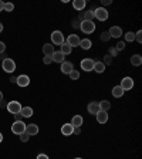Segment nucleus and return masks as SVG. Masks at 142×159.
Masks as SVG:
<instances>
[{
	"mask_svg": "<svg viewBox=\"0 0 142 159\" xmlns=\"http://www.w3.org/2000/svg\"><path fill=\"white\" fill-rule=\"evenodd\" d=\"M51 41H53V46H61V44L66 41V39H64V34L60 31V30H56V31H53L51 33Z\"/></svg>",
	"mask_w": 142,
	"mask_h": 159,
	"instance_id": "f257e3e1",
	"label": "nucleus"
},
{
	"mask_svg": "<svg viewBox=\"0 0 142 159\" xmlns=\"http://www.w3.org/2000/svg\"><path fill=\"white\" fill-rule=\"evenodd\" d=\"M80 29H81V31H83V33L91 34L94 30H95V23H93V21H87V20H83V21H81Z\"/></svg>",
	"mask_w": 142,
	"mask_h": 159,
	"instance_id": "f03ea898",
	"label": "nucleus"
},
{
	"mask_svg": "<svg viewBox=\"0 0 142 159\" xmlns=\"http://www.w3.org/2000/svg\"><path fill=\"white\" fill-rule=\"evenodd\" d=\"M11 132L16 134V135L26 132V124L23 121H14V124L11 125Z\"/></svg>",
	"mask_w": 142,
	"mask_h": 159,
	"instance_id": "7ed1b4c3",
	"label": "nucleus"
},
{
	"mask_svg": "<svg viewBox=\"0 0 142 159\" xmlns=\"http://www.w3.org/2000/svg\"><path fill=\"white\" fill-rule=\"evenodd\" d=\"M2 67L6 73H14V70H16V63H14L11 58H4L3 63H2Z\"/></svg>",
	"mask_w": 142,
	"mask_h": 159,
	"instance_id": "20e7f679",
	"label": "nucleus"
},
{
	"mask_svg": "<svg viewBox=\"0 0 142 159\" xmlns=\"http://www.w3.org/2000/svg\"><path fill=\"white\" fill-rule=\"evenodd\" d=\"M94 16L95 19H98L99 21H105L108 19V11H107L105 7H98V9L94 10Z\"/></svg>",
	"mask_w": 142,
	"mask_h": 159,
	"instance_id": "39448f33",
	"label": "nucleus"
},
{
	"mask_svg": "<svg viewBox=\"0 0 142 159\" xmlns=\"http://www.w3.org/2000/svg\"><path fill=\"white\" fill-rule=\"evenodd\" d=\"M7 111H9L10 114H20V111H21V105H20L19 101H10L9 104H7Z\"/></svg>",
	"mask_w": 142,
	"mask_h": 159,
	"instance_id": "423d86ee",
	"label": "nucleus"
},
{
	"mask_svg": "<svg viewBox=\"0 0 142 159\" xmlns=\"http://www.w3.org/2000/svg\"><path fill=\"white\" fill-rule=\"evenodd\" d=\"M121 88L124 89V91H128V89H132L134 88V80L131 78V77H125V78H122V81H121Z\"/></svg>",
	"mask_w": 142,
	"mask_h": 159,
	"instance_id": "0eeeda50",
	"label": "nucleus"
},
{
	"mask_svg": "<svg viewBox=\"0 0 142 159\" xmlns=\"http://www.w3.org/2000/svg\"><path fill=\"white\" fill-rule=\"evenodd\" d=\"M80 41H81V39H80L77 34H70V36L67 37V41H66V43L68 44L71 48H73V47L80 46Z\"/></svg>",
	"mask_w": 142,
	"mask_h": 159,
	"instance_id": "6e6552de",
	"label": "nucleus"
},
{
	"mask_svg": "<svg viewBox=\"0 0 142 159\" xmlns=\"http://www.w3.org/2000/svg\"><path fill=\"white\" fill-rule=\"evenodd\" d=\"M94 60L91 58H84L83 61H81V68L84 70V71H93L94 70Z\"/></svg>",
	"mask_w": 142,
	"mask_h": 159,
	"instance_id": "1a4fd4ad",
	"label": "nucleus"
},
{
	"mask_svg": "<svg viewBox=\"0 0 142 159\" xmlns=\"http://www.w3.org/2000/svg\"><path fill=\"white\" fill-rule=\"evenodd\" d=\"M108 33H109V36L114 37V39H119V37L122 36V29L119 26H112L108 30Z\"/></svg>",
	"mask_w": 142,
	"mask_h": 159,
	"instance_id": "9d476101",
	"label": "nucleus"
},
{
	"mask_svg": "<svg viewBox=\"0 0 142 159\" xmlns=\"http://www.w3.org/2000/svg\"><path fill=\"white\" fill-rule=\"evenodd\" d=\"M74 70V66L71 61H63L61 63V73L63 74H70Z\"/></svg>",
	"mask_w": 142,
	"mask_h": 159,
	"instance_id": "9b49d317",
	"label": "nucleus"
},
{
	"mask_svg": "<svg viewBox=\"0 0 142 159\" xmlns=\"http://www.w3.org/2000/svg\"><path fill=\"white\" fill-rule=\"evenodd\" d=\"M16 84H17L19 87H27V85L30 84V78H29V75H26V74H23V75H19V77H17Z\"/></svg>",
	"mask_w": 142,
	"mask_h": 159,
	"instance_id": "f8f14e48",
	"label": "nucleus"
},
{
	"mask_svg": "<svg viewBox=\"0 0 142 159\" xmlns=\"http://www.w3.org/2000/svg\"><path fill=\"white\" fill-rule=\"evenodd\" d=\"M87 109H88V114H93V115H97V114L99 112V104L97 102V101H93V102H89V104H88Z\"/></svg>",
	"mask_w": 142,
	"mask_h": 159,
	"instance_id": "ddd939ff",
	"label": "nucleus"
},
{
	"mask_svg": "<svg viewBox=\"0 0 142 159\" xmlns=\"http://www.w3.org/2000/svg\"><path fill=\"white\" fill-rule=\"evenodd\" d=\"M74 132V126L71 125V124H64L63 126H61V134L66 136H70V135H73Z\"/></svg>",
	"mask_w": 142,
	"mask_h": 159,
	"instance_id": "4468645a",
	"label": "nucleus"
},
{
	"mask_svg": "<svg viewBox=\"0 0 142 159\" xmlns=\"http://www.w3.org/2000/svg\"><path fill=\"white\" fill-rule=\"evenodd\" d=\"M26 132L29 134L30 136L37 135V134H39V126H37L36 124H29V125H26Z\"/></svg>",
	"mask_w": 142,
	"mask_h": 159,
	"instance_id": "2eb2a0df",
	"label": "nucleus"
},
{
	"mask_svg": "<svg viewBox=\"0 0 142 159\" xmlns=\"http://www.w3.org/2000/svg\"><path fill=\"white\" fill-rule=\"evenodd\" d=\"M51 58H53L54 63H63V61H66V56H64L61 51H54V54L51 56Z\"/></svg>",
	"mask_w": 142,
	"mask_h": 159,
	"instance_id": "dca6fc26",
	"label": "nucleus"
},
{
	"mask_svg": "<svg viewBox=\"0 0 142 159\" xmlns=\"http://www.w3.org/2000/svg\"><path fill=\"white\" fill-rule=\"evenodd\" d=\"M83 122H84V119L81 115H76V116H73V119H71V125H73L74 128H81Z\"/></svg>",
	"mask_w": 142,
	"mask_h": 159,
	"instance_id": "f3484780",
	"label": "nucleus"
},
{
	"mask_svg": "<svg viewBox=\"0 0 142 159\" xmlns=\"http://www.w3.org/2000/svg\"><path fill=\"white\" fill-rule=\"evenodd\" d=\"M54 46L51 43H47V44H44L43 46V53H44V56H53L54 54Z\"/></svg>",
	"mask_w": 142,
	"mask_h": 159,
	"instance_id": "a211bd4d",
	"label": "nucleus"
},
{
	"mask_svg": "<svg viewBox=\"0 0 142 159\" xmlns=\"http://www.w3.org/2000/svg\"><path fill=\"white\" fill-rule=\"evenodd\" d=\"M87 6L85 0H74L73 2V7L77 10V11H80V10H84Z\"/></svg>",
	"mask_w": 142,
	"mask_h": 159,
	"instance_id": "6ab92c4d",
	"label": "nucleus"
},
{
	"mask_svg": "<svg viewBox=\"0 0 142 159\" xmlns=\"http://www.w3.org/2000/svg\"><path fill=\"white\" fill-rule=\"evenodd\" d=\"M97 121H98V124H105L107 121H108V114L105 112V111H99L98 114H97Z\"/></svg>",
	"mask_w": 142,
	"mask_h": 159,
	"instance_id": "aec40b11",
	"label": "nucleus"
},
{
	"mask_svg": "<svg viewBox=\"0 0 142 159\" xmlns=\"http://www.w3.org/2000/svg\"><path fill=\"white\" fill-rule=\"evenodd\" d=\"M20 114H21L23 118H30V116L33 115V108H31V107H21Z\"/></svg>",
	"mask_w": 142,
	"mask_h": 159,
	"instance_id": "412c9836",
	"label": "nucleus"
},
{
	"mask_svg": "<svg viewBox=\"0 0 142 159\" xmlns=\"http://www.w3.org/2000/svg\"><path fill=\"white\" fill-rule=\"evenodd\" d=\"M94 71H97L98 74L104 73V71H105V64H104L103 61H95V63H94Z\"/></svg>",
	"mask_w": 142,
	"mask_h": 159,
	"instance_id": "4be33fe9",
	"label": "nucleus"
},
{
	"mask_svg": "<svg viewBox=\"0 0 142 159\" xmlns=\"http://www.w3.org/2000/svg\"><path fill=\"white\" fill-rule=\"evenodd\" d=\"M60 51H61V53L64 54V56H68V54H71V51H73V48H71V47L68 46V44L66 43V41H64L63 44H61V46H60Z\"/></svg>",
	"mask_w": 142,
	"mask_h": 159,
	"instance_id": "5701e85b",
	"label": "nucleus"
},
{
	"mask_svg": "<svg viewBox=\"0 0 142 159\" xmlns=\"http://www.w3.org/2000/svg\"><path fill=\"white\" fill-rule=\"evenodd\" d=\"M131 64H132V66H135V67L141 66V64H142V57L139 56V54H134V56L131 57Z\"/></svg>",
	"mask_w": 142,
	"mask_h": 159,
	"instance_id": "b1692460",
	"label": "nucleus"
},
{
	"mask_svg": "<svg viewBox=\"0 0 142 159\" xmlns=\"http://www.w3.org/2000/svg\"><path fill=\"white\" fill-rule=\"evenodd\" d=\"M91 46H93V43H91V40L89 39H83L81 41H80V47L84 48V50H89Z\"/></svg>",
	"mask_w": 142,
	"mask_h": 159,
	"instance_id": "393cba45",
	"label": "nucleus"
},
{
	"mask_svg": "<svg viewBox=\"0 0 142 159\" xmlns=\"http://www.w3.org/2000/svg\"><path fill=\"white\" fill-rule=\"evenodd\" d=\"M124 93H125V91H124L119 85H117V87H114L112 88V95L115 97V98H121V97L124 95Z\"/></svg>",
	"mask_w": 142,
	"mask_h": 159,
	"instance_id": "a878e982",
	"label": "nucleus"
},
{
	"mask_svg": "<svg viewBox=\"0 0 142 159\" xmlns=\"http://www.w3.org/2000/svg\"><path fill=\"white\" fill-rule=\"evenodd\" d=\"M99 104V111H108L109 108H111V102L109 101H107V99H104V101H101V102H98Z\"/></svg>",
	"mask_w": 142,
	"mask_h": 159,
	"instance_id": "bb28decb",
	"label": "nucleus"
},
{
	"mask_svg": "<svg viewBox=\"0 0 142 159\" xmlns=\"http://www.w3.org/2000/svg\"><path fill=\"white\" fill-rule=\"evenodd\" d=\"M95 19V16H94V10H88V11H85L83 16V20H87V21H93V20Z\"/></svg>",
	"mask_w": 142,
	"mask_h": 159,
	"instance_id": "cd10ccee",
	"label": "nucleus"
},
{
	"mask_svg": "<svg viewBox=\"0 0 142 159\" xmlns=\"http://www.w3.org/2000/svg\"><path fill=\"white\" fill-rule=\"evenodd\" d=\"M134 40H135V34H134L132 31H128V33H125V41L131 43V41H134Z\"/></svg>",
	"mask_w": 142,
	"mask_h": 159,
	"instance_id": "c85d7f7f",
	"label": "nucleus"
},
{
	"mask_svg": "<svg viewBox=\"0 0 142 159\" xmlns=\"http://www.w3.org/2000/svg\"><path fill=\"white\" fill-rule=\"evenodd\" d=\"M68 75H70V78H71V80H78L80 78V73L77 71V70H73V71H71Z\"/></svg>",
	"mask_w": 142,
	"mask_h": 159,
	"instance_id": "c756f323",
	"label": "nucleus"
},
{
	"mask_svg": "<svg viewBox=\"0 0 142 159\" xmlns=\"http://www.w3.org/2000/svg\"><path fill=\"white\" fill-rule=\"evenodd\" d=\"M20 141H21V142H27V141H29L30 139V135L27 132H23V134H20Z\"/></svg>",
	"mask_w": 142,
	"mask_h": 159,
	"instance_id": "7c9ffc66",
	"label": "nucleus"
},
{
	"mask_svg": "<svg viewBox=\"0 0 142 159\" xmlns=\"http://www.w3.org/2000/svg\"><path fill=\"white\" fill-rule=\"evenodd\" d=\"M3 10H6V11H13V10H14V4L13 3H4Z\"/></svg>",
	"mask_w": 142,
	"mask_h": 159,
	"instance_id": "2f4dec72",
	"label": "nucleus"
},
{
	"mask_svg": "<svg viewBox=\"0 0 142 159\" xmlns=\"http://www.w3.org/2000/svg\"><path fill=\"white\" fill-rule=\"evenodd\" d=\"M109 39H111V36H109L108 31H103V33H101V40H103V41H108Z\"/></svg>",
	"mask_w": 142,
	"mask_h": 159,
	"instance_id": "473e14b6",
	"label": "nucleus"
},
{
	"mask_svg": "<svg viewBox=\"0 0 142 159\" xmlns=\"http://www.w3.org/2000/svg\"><path fill=\"white\" fill-rule=\"evenodd\" d=\"M43 63L46 64V66H48V64L53 63V58H51V56H44L43 57Z\"/></svg>",
	"mask_w": 142,
	"mask_h": 159,
	"instance_id": "72a5a7b5",
	"label": "nucleus"
},
{
	"mask_svg": "<svg viewBox=\"0 0 142 159\" xmlns=\"http://www.w3.org/2000/svg\"><path fill=\"white\" fill-rule=\"evenodd\" d=\"M124 48H125V43H124V41H119V43H117V46H115L117 51H121V50H124Z\"/></svg>",
	"mask_w": 142,
	"mask_h": 159,
	"instance_id": "f704fd0d",
	"label": "nucleus"
},
{
	"mask_svg": "<svg viewBox=\"0 0 142 159\" xmlns=\"http://www.w3.org/2000/svg\"><path fill=\"white\" fill-rule=\"evenodd\" d=\"M111 63H112V57L109 56V54H107V56L104 57V64H105V66L108 64V66H109Z\"/></svg>",
	"mask_w": 142,
	"mask_h": 159,
	"instance_id": "c9c22d12",
	"label": "nucleus"
},
{
	"mask_svg": "<svg viewBox=\"0 0 142 159\" xmlns=\"http://www.w3.org/2000/svg\"><path fill=\"white\" fill-rule=\"evenodd\" d=\"M135 40L138 41V43H142V31L139 30L138 33H135Z\"/></svg>",
	"mask_w": 142,
	"mask_h": 159,
	"instance_id": "e433bc0d",
	"label": "nucleus"
},
{
	"mask_svg": "<svg viewBox=\"0 0 142 159\" xmlns=\"http://www.w3.org/2000/svg\"><path fill=\"white\" fill-rule=\"evenodd\" d=\"M80 26H81V21H80V20H73V27L74 29H80Z\"/></svg>",
	"mask_w": 142,
	"mask_h": 159,
	"instance_id": "4c0bfd02",
	"label": "nucleus"
},
{
	"mask_svg": "<svg viewBox=\"0 0 142 159\" xmlns=\"http://www.w3.org/2000/svg\"><path fill=\"white\" fill-rule=\"evenodd\" d=\"M117 54H118V51L115 50V47H112V48H109V56H111V57H115Z\"/></svg>",
	"mask_w": 142,
	"mask_h": 159,
	"instance_id": "58836bf2",
	"label": "nucleus"
},
{
	"mask_svg": "<svg viewBox=\"0 0 142 159\" xmlns=\"http://www.w3.org/2000/svg\"><path fill=\"white\" fill-rule=\"evenodd\" d=\"M4 50H6V46H4L3 41H0V54H3Z\"/></svg>",
	"mask_w": 142,
	"mask_h": 159,
	"instance_id": "ea45409f",
	"label": "nucleus"
},
{
	"mask_svg": "<svg viewBox=\"0 0 142 159\" xmlns=\"http://www.w3.org/2000/svg\"><path fill=\"white\" fill-rule=\"evenodd\" d=\"M37 159H50V158L46 153H40V155H37Z\"/></svg>",
	"mask_w": 142,
	"mask_h": 159,
	"instance_id": "a19ab883",
	"label": "nucleus"
},
{
	"mask_svg": "<svg viewBox=\"0 0 142 159\" xmlns=\"http://www.w3.org/2000/svg\"><path fill=\"white\" fill-rule=\"evenodd\" d=\"M14 118H16V121H21V114H14Z\"/></svg>",
	"mask_w": 142,
	"mask_h": 159,
	"instance_id": "79ce46f5",
	"label": "nucleus"
},
{
	"mask_svg": "<svg viewBox=\"0 0 142 159\" xmlns=\"http://www.w3.org/2000/svg\"><path fill=\"white\" fill-rule=\"evenodd\" d=\"M73 134H77V135H78V134H81V128H74V132Z\"/></svg>",
	"mask_w": 142,
	"mask_h": 159,
	"instance_id": "37998d69",
	"label": "nucleus"
},
{
	"mask_svg": "<svg viewBox=\"0 0 142 159\" xmlns=\"http://www.w3.org/2000/svg\"><path fill=\"white\" fill-rule=\"evenodd\" d=\"M103 4L107 6V4H111V0H103Z\"/></svg>",
	"mask_w": 142,
	"mask_h": 159,
	"instance_id": "c03bdc74",
	"label": "nucleus"
},
{
	"mask_svg": "<svg viewBox=\"0 0 142 159\" xmlns=\"http://www.w3.org/2000/svg\"><path fill=\"white\" fill-rule=\"evenodd\" d=\"M0 107H3V108H6V107H7V104L4 102V101H0Z\"/></svg>",
	"mask_w": 142,
	"mask_h": 159,
	"instance_id": "a18cd8bd",
	"label": "nucleus"
},
{
	"mask_svg": "<svg viewBox=\"0 0 142 159\" xmlns=\"http://www.w3.org/2000/svg\"><path fill=\"white\" fill-rule=\"evenodd\" d=\"M3 7H4V3L0 0V11H3Z\"/></svg>",
	"mask_w": 142,
	"mask_h": 159,
	"instance_id": "49530a36",
	"label": "nucleus"
},
{
	"mask_svg": "<svg viewBox=\"0 0 142 159\" xmlns=\"http://www.w3.org/2000/svg\"><path fill=\"white\" fill-rule=\"evenodd\" d=\"M17 81V77H11V78H10V83H16Z\"/></svg>",
	"mask_w": 142,
	"mask_h": 159,
	"instance_id": "de8ad7c7",
	"label": "nucleus"
},
{
	"mask_svg": "<svg viewBox=\"0 0 142 159\" xmlns=\"http://www.w3.org/2000/svg\"><path fill=\"white\" fill-rule=\"evenodd\" d=\"M0 101H3V93L0 91Z\"/></svg>",
	"mask_w": 142,
	"mask_h": 159,
	"instance_id": "09e8293b",
	"label": "nucleus"
},
{
	"mask_svg": "<svg viewBox=\"0 0 142 159\" xmlns=\"http://www.w3.org/2000/svg\"><path fill=\"white\" fill-rule=\"evenodd\" d=\"M2 31H3V24L0 23V33H2Z\"/></svg>",
	"mask_w": 142,
	"mask_h": 159,
	"instance_id": "8fccbe9b",
	"label": "nucleus"
},
{
	"mask_svg": "<svg viewBox=\"0 0 142 159\" xmlns=\"http://www.w3.org/2000/svg\"><path fill=\"white\" fill-rule=\"evenodd\" d=\"M3 141V135H2V132H0V142Z\"/></svg>",
	"mask_w": 142,
	"mask_h": 159,
	"instance_id": "3c124183",
	"label": "nucleus"
},
{
	"mask_svg": "<svg viewBox=\"0 0 142 159\" xmlns=\"http://www.w3.org/2000/svg\"><path fill=\"white\" fill-rule=\"evenodd\" d=\"M76 159H83V158H76Z\"/></svg>",
	"mask_w": 142,
	"mask_h": 159,
	"instance_id": "603ef678",
	"label": "nucleus"
}]
</instances>
